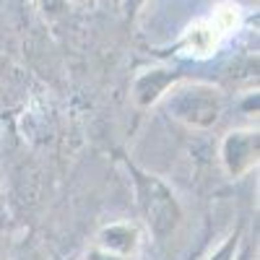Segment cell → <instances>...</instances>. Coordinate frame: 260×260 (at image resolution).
Returning <instances> with one entry per match:
<instances>
[{
  "label": "cell",
  "mask_w": 260,
  "mask_h": 260,
  "mask_svg": "<svg viewBox=\"0 0 260 260\" xmlns=\"http://www.w3.org/2000/svg\"><path fill=\"white\" fill-rule=\"evenodd\" d=\"M159 104H164V110L172 120H177L187 127L206 130L219 120V115L224 110V96L211 83L180 78L175 86L167 89V94L159 99Z\"/></svg>",
  "instance_id": "6da1fadb"
},
{
  "label": "cell",
  "mask_w": 260,
  "mask_h": 260,
  "mask_svg": "<svg viewBox=\"0 0 260 260\" xmlns=\"http://www.w3.org/2000/svg\"><path fill=\"white\" fill-rule=\"evenodd\" d=\"M136 175V192H138V208L143 213V221L148 232L156 240H167L169 234H175V229L182 221V208L172 192L159 177L146 175L141 169H133Z\"/></svg>",
  "instance_id": "7a4b0ae2"
},
{
  "label": "cell",
  "mask_w": 260,
  "mask_h": 260,
  "mask_svg": "<svg viewBox=\"0 0 260 260\" xmlns=\"http://www.w3.org/2000/svg\"><path fill=\"white\" fill-rule=\"evenodd\" d=\"M219 161L229 177H247L260 161V133L257 127L229 130L219 146Z\"/></svg>",
  "instance_id": "3957f363"
},
{
  "label": "cell",
  "mask_w": 260,
  "mask_h": 260,
  "mask_svg": "<svg viewBox=\"0 0 260 260\" xmlns=\"http://www.w3.org/2000/svg\"><path fill=\"white\" fill-rule=\"evenodd\" d=\"M182 76L177 71H169V68H151L136 76L133 81V102L138 107H154L159 104V99L167 94L169 86H175Z\"/></svg>",
  "instance_id": "277c9868"
},
{
  "label": "cell",
  "mask_w": 260,
  "mask_h": 260,
  "mask_svg": "<svg viewBox=\"0 0 260 260\" xmlns=\"http://www.w3.org/2000/svg\"><path fill=\"white\" fill-rule=\"evenodd\" d=\"M96 247H102L107 252H115V255L133 257L141 247V232L136 224H127V221L110 224L96 234Z\"/></svg>",
  "instance_id": "5b68a950"
},
{
  "label": "cell",
  "mask_w": 260,
  "mask_h": 260,
  "mask_svg": "<svg viewBox=\"0 0 260 260\" xmlns=\"http://www.w3.org/2000/svg\"><path fill=\"white\" fill-rule=\"evenodd\" d=\"M221 29L213 24V18H203V21H195L190 24L182 34V42H180V50L185 55H192V57H206L211 55L221 42Z\"/></svg>",
  "instance_id": "8992f818"
},
{
  "label": "cell",
  "mask_w": 260,
  "mask_h": 260,
  "mask_svg": "<svg viewBox=\"0 0 260 260\" xmlns=\"http://www.w3.org/2000/svg\"><path fill=\"white\" fill-rule=\"evenodd\" d=\"M213 24L221 29V34H229L234 31L237 26H240V6H234V3H221L219 8L213 11Z\"/></svg>",
  "instance_id": "52a82bcc"
},
{
  "label": "cell",
  "mask_w": 260,
  "mask_h": 260,
  "mask_svg": "<svg viewBox=\"0 0 260 260\" xmlns=\"http://www.w3.org/2000/svg\"><path fill=\"white\" fill-rule=\"evenodd\" d=\"M240 242H242V229L237 226V229L226 237V240L208 255V260H234V257H237V250H240Z\"/></svg>",
  "instance_id": "ba28073f"
},
{
  "label": "cell",
  "mask_w": 260,
  "mask_h": 260,
  "mask_svg": "<svg viewBox=\"0 0 260 260\" xmlns=\"http://www.w3.org/2000/svg\"><path fill=\"white\" fill-rule=\"evenodd\" d=\"M83 260H133V257H125V255H115V252H107L102 247H91L89 252H86Z\"/></svg>",
  "instance_id": "9c48e42d"
},
{
  "label": "cell",
  "mask_w": 260,
  "mask_h": 260,
  "mask_svg": "<svg viewBox=\"0 0 260 260\" xmlns=\"http://www.w3.org/2000/svg\"><path fill=\"white\" fill-rule=\"evenodd\" d=\"M146 3H148V0H120L117 6H122V11H125L127 16H136V13H138Z\"/></svg>",
  "instance_id": "30bf717a"
},
{
  "label": "cell",
  "mask_w": 260,
  "mask_h": 260,
  "mask_svg": "<svg viewBox=\"0 0 260 260\" xmlns=\"http://www.w3.org/2000/svg\"><path fill=\"white\" fill-rule=\"evenodd\" d=\"M73 3H81V6H86V3H91V0H73Z\"/></svg>",
  "instance_id": "8fae6325"
},
{
  "label": "cell",
  "mask_w": 260,
  "mask_h": 260,
  "mask_svg": "<svg viewBox=\"0 0 260 260\" xmlns=\"http://www.w3.org/2000/svg\"><path fill=\"white\" fill-rule=\"evenodd\" d=\"M115 3H120V0H115Z\"/></svg>",
  "instance_id": "7c38bea8"
}]
</instances>
